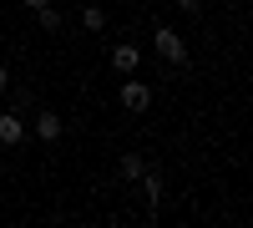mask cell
Wrapping results in <instances>:
<instances>
[{
  "instance_id": "8992f818",
  "label": "cell",
  "mask_w": 253,
  "mask_h": 228,
  "mask_svg": "<svg viewBox=\"0 0 253 228\" xmlns=\"http://www.w3.org/2000/svg\"><path fill=\"white\" fill-rule=\"evenodd\" d=\"M142 173H147V162L137 152H122V178H142Z\"/></svg>"
},
{
  "instance_id": "277c9868",
  "label": "cell",
  "mask_w": 253,
  "mask_h": 228,
  "mask_svg": "<svg viewBox=\"0 0 253 228\" xmlns=\"http://www.w3.org/2000/svg\"><path fill=\"white\" fill-rule=\"evenodd\" d=\"M36 132H41V142H56V137H61V117H56V112H41V117H36Z\"/></svg>"
},
{
  "instance_id": "52a82bcc",
  "label": "cell",
  "mask_w": 253,
  "mask_h": 228,
  "mask_svg": "<svg viewBox=\"0 0 253 228\" xmlns=\"http://www.w3.org/2000/svg\"><path fill=\"white\" fill-rule=\"evenodd\" d=\"M142 193H147V203H162V178L157 173H142Z\"/></svg>"
},
{
  "instance_id": "5b68a950",
  "label": "cell",
  "mask_w": 253,
  "mask_h": 228,
  "mask_svg": "<svg viewBox=\"0 0 253 228\" xmlns=\"http://www.w3.org/2000/svg\"><path fill=\"white\" fill-rule=\"evenodd\" d=\"M112 66L117 71H137V46H117L112 51Z\"/></svg>"
},
{
  "instance_id": "7a4b0ae2",
  "label": "cell",
  "mask_w": 253,
  "mask_h": 228,
  "mask_svg": "<svg viewBox=\"0 0 253 228\" xmlns=\"http://www.w3.org/2000/svg\"><path fill=\"white\" fill-rule=\"evenodd\" d=\"M122 107H126V112H147V107H152L147 81H126V87H122Z\"/></svg>"
},
{
  "instance_id": "ba28073f",
  "label": "cell",
  "mask_w": 253,
  "mask_h": 228,
  "mask_svg": "<svg viewBox=\"0 0 253 228\" xmlns=\"http://www.w3.org/2000/svg\"><path fill=\"white\" fill-rule=\"evenodd\" d=\"M81 26H86V31H101V26H107V15H101L96 5H86V10H81Z\"/></svg>"
},
{
  "instance_id": "30bf717a",
  "label": "cell",
  "mask_w": 253,
  "mask_h": 228,
  "mask_svg": "<svg viewBox=\"0 0 253 228\" xmlns=\"http://www.w3.org/2000/svg\"><path fill=\"white\" fill-rule=\"evenodd\" d=\"M177 5H182L187 15H198V10H203V0H177Z\"/></svg>"
},
{
  "instance_id": "9c48e42d",
  "label": "cell",
  "mask_w": 253,
  "mask_h": 228,
  "mask_svg": "<svg viewBox=\"0 0 253 228\" xmlns=\"http://www.w3.org/2000/svg\"><path fill=\"white\" fill-rule=\"evenodd\" d=\"M41 31H61V10L56 5H41Z\"/></svg>"
},
{
  "instance_id": "3957f363",
  "label": "cell",
  "mask_w": 253,
  "mask_h": 228,
  "mask_svg": "<svg viewBox=\"0 0 253 228\" xmlns=\"http://www.w3.org/2000/svg\"><path fill=\"white\" fill-rule=\"evenodd\" d=\"M0 142H5V147L20 142V117H15V112H0Z\"/></svg>"
},
{
  "instance_id": "7c38bea8",
  "label": "cell",
  "mask_w": 253,
  "mask_h": 228,
  "mask_svg": "<svg viewBox=\"0 0 253 228\" xmlns=\"http://www.w3.org/2000/svg\"><path fill=\"white\" fill-rule=\"evenodd\" d=\"M0 87H5V66H0Z\"/></svg>"
},
{
  "instance_id": "8fae6325",
  "label": "cell",
  "mask_w": 253,
  "mask_h": 228,
  "mask_svg": "<svg viewBox=\"0 0 253 228\" xmlns=\"http://www.w3.org/2000/svg\"><path fill=\"white\" fill-rule=\"evenodd\" d=\"M20 5H31V10H41V5H51V0H20Z\"/></svg>"
},
{
  "instance_id": "6da1fadb",
  "label": "cell",
  "mask_w": 253,
  "mask_h": 228,
  "mask_svg": "<svg viewBox=\"0 0 253 228\" xmlns=\"http://www.w3.org/2000/svg\"><path fill=\"white\" fill-rule=\"evenodd\" d=\"M152 41H157V56H162V61H172V66H182V61H187V46H182V36H177V31L157 26Z\"/></svg>"
}]
</instances>
